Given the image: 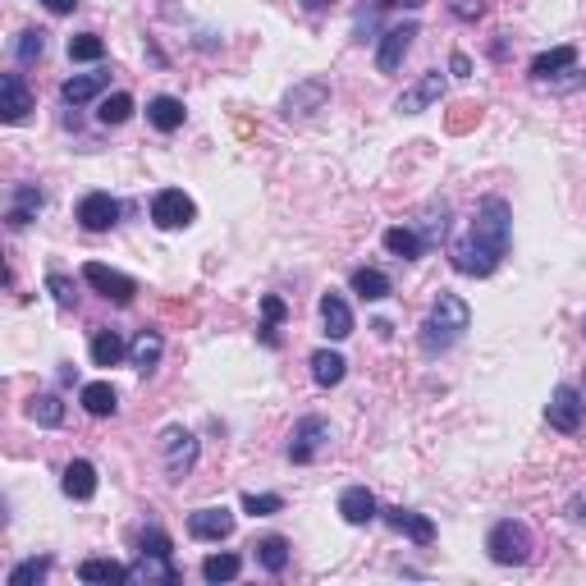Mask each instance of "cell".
<instances>
[{"label": "cell", "mask_w": 586, "mask_h": 586, "mask_svg": "<svg viewBox=\"0 0 586 586\" xmlns=\"http://www.w3.org/2000/svg\"><path fill=\"white\" fill-rule=\"evenodd\" d=\"M252 550H257V564L266 568V573H284V568H289V541H284V536H261Z\"/></svg>", "instance_id": "31"}, {"label": "cell", "mask_w": 586, "mask_h": 586, "mask_svg": "<svg viewBox=\"0 0 586 586\" xmlns=\"http://www.w3.org/2000/svg\"><path fill=\"white\" fill-rule=\"evenodd\" d=\"M33 110V92L23 83V74H0V120L5 124H23Z\"/></svg>", "instance_id": "13"}, {"label": "cell", "mask_w": 586, "mask_h": 586, "mask_svg": "<svg viewBox=\"0 0 586 586\" xmlns=\"http://www.w3.org/2000/svg\"><path fill=\"white\" fill-rule=\"evenodd\" d=\"M326 101H330V83H326V78H303V83L284 97L280 110H284V120H307V115H316Z\"/></svg>", "instance_id": "10"}, {"label": "cell", "mask_w": 586, "mask_h": 586, "mask_svg": "<svg viewBox=\"0 0 586 586\" xmlns=\"http://www.w3.org/2000/svg\"><path fill=\"white\" fill-rule=\"evenodd\" d=\"M339 513H344V522H353V527H367V522L380 513V504L367 486H348L344 495H339Z\"/></svg>", "instance_id": "17"}, {"label": "cell", "mask_w": 586, "mask_h": 586, "mask_svg": "<svg viewBox=\"0 0 586 586\" xmlns=\"http://www.w3.org/2000/svg\"><path fill=\"white\" fill-rule=\"evenodd\" d=\"M472 330V307L458 298V293H440L431 307V316L422 321V335H417V348H422L426 358H440L458 339Z\"/></svg>", "instance_id": "2"}, {"label": "cell", "mask_w": 586, "mask_h": 586, "mask_svg": "<svg viewBox=\"0 0 586 586\" xmlns=\"http://www.w3.org/2000/svg\"><path fill=\"white\" fill-rule=\"evenodd\" d=\"M568 69H577V46H554V51H541L532 60V78H536V83H550V78L568 74Z\"/></svg>", "instance_id": "21"}, {"label": "cell", "mask_w": 586, "mask_h": 586, "mask_svg": "<svg viewBox=\"0 0 586 586\" xmlns=\"http://www.w3.org/2000/svg\"><path fill=\"white\" fill-rule=\"evenodd\" d=\"M138 554H174V541L161 527H147V532L138 536Z\"/></svg>", "instance_id": "39"}, {"label": "cell", "mask_w": 586, "mask_h": 586, "mask_svg": "<svg viewBox=\"0 0 586 586\" xmlns=\"http://www.w3.org/2000/svg\"><path fill=\"white\" fill-rule=\"evenodd\" d=\"M509 229H513V211L504 197H486L467 225V234L449 248V266L467 280H486L500 271V261L509 257Z\"/></svg>", "instance_id": "1"}, {"label": "cell", "mask_w": 586, "mask_h": 586, "mask_svg": "<svg viewBox=\"0 0 586 586\" xmlns=\"http://www.w3.org/2000/svg\"><path fill=\"white\" fill-rule=\"evenodd\" d=\"M243 573V559L239 554H207V559H202V577H207L211 586H220V582H234V577Z\"/></svg>", "instance_id": "32"}, {"label": "cell", "mask_w": 586, "mask_h": 586, "mask_svg": "<svg viewBox=\"0 0 586 586\" xmlns=\"http://www.w3.org/2000/svg\"><path fill=\"white\" fill-rule=\"evenodd\" d=\"M321 326H326V335L335 339V344L353 335V312H348V303L339 293H326V298H321Z\"/></svg>", "instance_id": "24"}, {"label": "cell", "mask_w": 586, "mask_h": 586, "mask_svg": "<svg viewBox=\"0 0 586 586\" xmlns=\"http://www.w3.org/2000/svg\"><path fill=\"white\" fill-rule=\"evenodd\" d=\"M385 248H390L394 257H403V261H417L426 252V239L417 234L413 225H394V229H385Z\"/></svg>", "instance_id": "29"}, {"label": "cell", "mask_w": 586, "mask_h": 586, "mask_svg": "<svg viewBox=\"0 0 586 586\" xmlns=\"http://www.w3.org/2000/svg\"><path fill=\"white\" fill-rule=\"evenodd\" d=\"M449 69H454V78H467V74H472V60H467L463 51H454V60H449Z\"/></svg>", "instance_id": "43"}, {"label": "cell", "mask_w": 586, "mask_h": 586, "mask_svg": "<svg viewBox=\"0 0 586 586\" xmlns=\"http://www.w3.org/2000/svg\"><path fill=\"white\" fill-rule=\"evenodd\" d=\"M229 532H234V513H229L225 504L188 513V536H193V541H225Z\"/></svg>", "instance_id": "14"}, {"label": "cell", "mask_w": 586, "mask_h": 586, "mask_svg": "<svg viewBox=\"0 0 586 586\" xmlns=\"http://www.w3.org/2000/svg\"><path fill=\"white\" fill-rule=\"evenodd\" d=\"M261 316H266V326H261V344L280 348V335H275V326H280L284 316H289V307H284V298H275V293H266V298H261Z\"/></svg>", "instance_id": "34"}, {"label": "cell", "mask_w": 586, "mask_h": 586, "mask_svg": "<svg viewBox=\"0 0 586 586\" xmlns=\"http://www.w3.org/2000/svg\"><path fill=\"white\" fill-rule=\"evenodd\" d=\"M78 582H87V586H97V582L115 586V582H129V568L115 564V559H83V564H78Z\"/></svg>", "instance_id": "28"}, {"label": "cell", "mask_w": 586, "mask_h": 586, "mask_svg": "<svg viewBox=\"0 0 586 586\" xmlns=\"http://www.w3.org/2000/svg\"><path fill=\"white\" fill-rule=\"evenodd\" d=\"M161 353H165L161 330H138V335H133V344H129V362H133L138 371L161 367Z\"/></svg>", "instance_id": "25"}, {"label": "cell", "mask_w": 586, "mask_h": 586, "mask_svg": "<svg viewBox=\"0 0 586 586\" xmlns=\"http://www.w3.org/2000/svg\"><path fill=\"white\" fill-rule=\"evenodd\" d=\"M46 573H51V554H42V559H23V564L10 573V586H33V582H42Z\"/></svg>", "instance_id": "38"}, {"label": "cell", "mask_w": 586, "mask_h": 586, "mask_svg": "<svg viewBox=\"0 0 586 586\" xmlns=\"http://www.w3.org/2000/svg\"><path fill=\"white\" fill-rule=\"evenodd\" d=\"M307 14H326V10H335V0H298Z\"/></svg>", "instance_id": "45"}, {"label": "cell", "mask_w": 586, "mask_h": 586, "mask_svg": "<svg viewBox=\"0 0 586 586\" xmlns=\"http://www.w3.org/2000/svg\"><path fill=\"white\" fill-rule=\"evenodd\" d=\"M101 55H106V42L97 33H78L69 37V60H83V65H97Z\"/></svg>", "instance_id": "35"}, {"label": "cell", "mask_w": 586, "mask_h": 586, "mask_svg": "<svg viewBox=\"0 0 586 586\" xmlns=\"http://www.w3.org/2000/svg\"><path fill=\"white\" fill-rule=\"evenodd\" d=\"M486 554L500 568L527 564V559H532V527H527V522H518V518L495 522V527H490V536H486Z\"/></svg>", "instance_id": "3"}, {"label": "cell", "mask_w": 586, "mask_h": 586, "mask_svg": "<svg viewBox=\"0 0 586 586\" xmlns=\"http://www.w3.org/2000/svg\"><path fill=\"white\" fill-rule=\"evenodd\" d=\"M449 14H454L458 23H477L481 14H486V0H449Z\"/></svg>", "instance_id": "42"}, {"label": "cell", "mask_w": 586, "mask_h": 586, "mask_svg": "<svg viewBox=\"0 0 586 586\" xmlns=\"http://www.w3.org/2000/svg\"><path fill=\"white\" fill-rule=\"evenodd\" d=\"M42 55H46V33L42 28L19 33V42H14V60H19V65H33V60H42Z\"/></svg>", "instance_id": "36"}, {"label": "cell", "mask_w": 586, "mask_h": 586, "mask_svg": "<svg viewBox=\"0 0 586 586\" xmlns=\"http://www.w3.org/2000/svg\"><path fill=\"white\" fill-rule=\"evenodd\" d=\"M545 422L559 435H577L586 426V394L577 385H559L550 394V403H545Z\"/></svg>", "instance_id": "4"}, {"label": "cell", "mask_w": 586, "mask_h": 586, "mask_svg": "<svg viewBox=\"0 0 586 586\" xmlns=\"http://www.w3.org/2000/svg\"><path fill=\"white\" fill-rule=\"evenodd\" d=\"M129 582L174 586V582H179V568L170 564V554H138V564H129Z\"/></svg>", "instance_id": "15"}, {"label": "cell", "mask_w": 586, "mask_h": 586, "mask_svg": "<svg viewBox=\"0 0 586 586\" xmlns=\"http://www.w3.org/2000/svg\"><path fill=\"white\" fill-rule=\"evenodd\" d=\"M28 417H33L37 426H60L65 422V403L55 399V394H33V399H28Z\"/></svg>", "instance_id": "33"}, {"label": "cell", "mask_w": 586, "mask_h": 586, "mask_svg": "<svg viewBox=\"0 0 586 586\" xmlns=\"http://www.w3.org/2000/svg\"><path fill=\"white\" fill-rule=\"evenodd\" d=\"M380 5H385V10H422L426 0H380Z\"/></svg>", "instance_id": "46"}, {"label": "cell", "mask_w": 586, "mask_h": 586, "mask_svg": "<svg viewBox=\"0 0 586 586\" xmlns=\"http://www.w3.org/2000/svg\"><path fill=\"white\" fill-rule=\"evenodd\" d=\"M42 5H46L51 14H74V10H78V0H42Z\"/></svg>", "instance_id": "44"}, {"label": "cell", "mask_w": 586, "mask_h": 586, "mask_svg": "<svg viewBox=\"0 0 586 586\" xmlns=\"http://www.w3.org/2000/svg\"><path fill=\"white\" fill-rule=\"evenodd\" d=\"M152 220L161 229H188L197 220L193 197H188L184 188H161V193L152 197Z\"/></svg>", "instance_id": "8"}, {"label": "cell", "mask_w": 586, "mask_h": 586, "mask_svg": "<svg viewBox=\"0 0 586 586\" xmlns=\"http://www.w3.org/2000/svg\"><path fill=\"white\" fill-rule=\"evenodd\" d=\"M582 335H586V321H582Z\"/></svg>", "instance_id": "47"}, {"label": "cell", "mask_w": 586, "mask_h": 586, "mask_svg": "<svg viewBox=\"0 0 586 586\" xmlns=\"http://www.w3.org/2000/svg\"><path fill=\"white\" fill-rule=\"evenodd\" d=\"M348 284H353V293H358L362 303H385V298L394 293L390 275H385V271H376V266H358Z\"/></svg>", "instance_id": "23"}, {"label": "cell", "mask_w": 586, "mask_h": 586, "mask_svg": "<svg viewBox=\"0 0 586 586\" xmlns=\"http://www.w3.org/2000/svg\"><path fill=\"white\" fill-rule=\"evenodd\" d=\"M440 97H445V74L431 69V74H422L399 101H394V110H399V115H422V110H431Z\"/></svg>", "instance_id": "11"}, {"label": "cell", "mask_w": 586, "mask_h": 586, "mask_svg": "<svg viewBox=\"0 0 586 586\" xmlns=\"http://www.w3.org/2000/svg\"><path fill=\"white\" fill-rule=\"evenodd\" d=\"M243 509L252 513V518H271V513L284 509L280 495H243Z\"/></svg>", "instance_id": "40"}, {"label": "cell", "mask_w": 586, "mask_h": 586, "mask_svg": "<svg viewBox=\"0 0 586 586\" xmlns=\"http://www.w3.org/2000/svg\"><path fill=\"white\" fill-rule=\"evenodd\" d=\"M330 440V422L326 417H303V422L293 426V435H289V463H312L316 454H321V445Z\"/></svg>", "instance_id": "9"}, {"label": "cell", "mask_w": 586, "mask_h": 586, "mask_svg": "<svg viewBox=\"0 0 586 586\" xmlns=\"http://www.w3.org/2000/svg\"><path fill=\"white\" fill-rule=\"evenodd\" d=\"M385 522H390L394 532H403L408 541L417 545H431L435 541V522L426 513H413V509H385Z\"/></svg>", "instance_id": "18"}, {"label": "cell", "mask_w": 586, "mask_h": 586, "mask_svg": "<svg viewBox=\"0 0 586 586\" xmlns=\"http://www.w3.org/2000/svg\"><path fill=\"white\" fill-rule=\"evenodd\" d=\"M46 289L55 293V303H60V307H74V298H78V293H74V280H65L60 271H51V275H46Z\"/></svg>", "instance_id": "41"}, {"label": "cell", "mask_w": 586, "mask_h": 586, "mask_svg": "<svg viewBox=\"0 0 586 586\" xmlns=\"http://www.w3.org/2000/svg\"><path fill=\"white\" fill-rule=\"evenodd\" d=\"M124 353H129V344L120 339V330H97V335H92V362H97V367H115Z\"/></svg>", "instance_id": "30"}, {"label": "cell", "mask_w": 586, "mask_h": 586, "mask_svg": "<svg viewBox=\"0 0 586 586\" xmlns=\"http://www.w3.org/2000/svg\"><path fill=\"white\" fill-rule=\"evenodd\" d=\"M60 490H65L69 500H92L97 495V467L87 463V458H74L65 467V477H60Z\"/></svg>", "instance_id": "19"}, {"label": "cell", "mask_w": 586, "mask_h": 586, "mask_svg": "<svg viewBox=\"0 0 586 586\" xmlns=\"http://www.w3.org/2000/svg\"><path fill=\"white\" fill-rule=\"evenodd\" d=\"M129 115H133V97H129V92H115V97H106V101H101V110H97V120L106 124V129H110V124H124Z\"/></svg>", "instance_id": "37"}, {"label": "cell", "mask_w": 586, "mask_h": 586, "mask_svg": "<svg viewBox=\"0 0 586 586\" xmlns=\"http://www.w3.org/2000/svg\"><path fill=\"white\" fill-rule=\"evenodd\" d=\"M417 37H422L417 23H394V28H385V37H380V46H376V69L380 74H399Z\"/></svg>", "instance_id": "6"}, {"label": "cell", "mask_w": 586, "mask_h": 586, "mask_svg": "<svg viewBox=\"0 0 586 586\" xmlns=\"http://www.w3.org/2000/svg\"><path fill=\"white\" fill-rule=\"evenodd\" d=\"M78 403H83L92 417H115L120 413V390H115L110 380H92V385H83Z\"/></svg>", "instance_id": "22"}, {"label": "cell", "mask_w": 586, "mask_h": 586, "mask_svg": "<svg viewBox=\"0 0 586 586\" xmlns=\"http://www.w3.org/2000/svg\"><path fill=\"white\" fill-rule=\"evenodd\" d=\"M110 87V74L106 69H97V74H78V78H69L65 87H60V97L69 101V106H87V101L97 97V92H106Z\"/></svg>", "instance_id": "27"}, {"label": "cell", "mask_w": 586, "mask_h": 586, "mask_svg": "<svg viewBox=\"0 0 586 586\" xmlns=\"http://www.w3.org/2000/svg\"><path fill=\"white\" fill-rule=\"evenodd\" d=\"M344 376H348V362L339 358L335 348H316L312 353V380L316 385H321V390H335Z\"/></svg>", "instance_id": "26"}, {"label": "cell", "mask_w": 586, "mask_h": 586, "mask_svg": "<svg viewBox=\"0 0 586 586\" xmlns=\"http://www.w3.org/2000/svg\"><path fill=\"white\" fill-rule=\"evenodd\" d=\"M46 207V197L37 184H14V197H10V211H5V220H10V229H23L28 220H37Z\"/></svg>", "instance_id": "16"}, {"label": "cell", "mask_w": 586, "mask_h": 586, "mask_svg": "<svg viewBox=\"0 0 586 586\" xmlns=\"http://www.w3.org/2000/svg\"><path fill=\"white\" fill-rule=\"evenodd\" d=\"M197 454H202V445H197L193 431H184V426H165V435H161V463H165V472H170V481H179L184 472H193Z\"/></svg>", "instance_id": "5"}, {"label": "cell", "mask_w": 586, "mask_h": 586, "mask_svg": "<svg viewBox=\"0 0 586 586\" xmlns=\"http://www.w3.org/2000/svg\"><path fill=\"white\" fill-rule=\"evenodd\" d=\"M188 120V110L179 97H152L147 101V124H152L156 133H174V129H184Z\"/></svg>", "instance_id": "20"}, {"label": "cell", "mask_w": 586, "mask_h": 586, "mask_svg": "<svg viewBox=\"0 0 586 586\" xmlns=\"http://www.w3.org/2000/svg\"><path fill=\"white\" fill-rule=\"evenodd\" d=\"M78 225H83L87 234L115 229V225H120V202H115L110 193H87L83 202H78Z\"/></svg>", "instance_id": "12"}, {"label": "cell", "mask_w": 586, "mask_h": 586, "mask_svg": "<svg viewBox=\"0 0 586 586\" xmlns=\"http://www.w3.org/2000/svg\"><path fill=\"white\" fill-rule=\"evenodd\" d=\"M83 280L92 284L101 298H110V303H120V307H129L133 298H138V280H133V275H124V271H110V266H101V261H87Z\"/></svg>", "instance_id": "7"}]
</instances>
